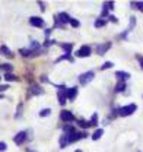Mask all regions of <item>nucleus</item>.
Masks as SVG:
<instances>
[{
	"label": "nucleus",
	"mask_w": 143,
	"mask_h": 152,
	"mask_svg": "<svg viewBox=\"0 0 143 152\" xmlns=\"http://www.w3.org/2000/svg\"><path fill=\"white\" fill-rule=\"evenodd\" d=\"M69 22H70V16H69V13H66V12H60V13H57V15L54 16V28L63 29V28H64V25H66V23H69Z\"/></svg>",
	"instance_id": "nucleus-1"
},
{
	"label": "nucleus",
	"mask_w": 143,
	"mask_h": 152,
	"mask_svg": "<svg viewBox=\"0 0 143 152\" xmlns=\"http://www.w3.org/2000/svg\"><path fill=\"white\" fill-rule=\"evenodd\" d=\"M137 110V105L136 104H127V105H123L118 108V115L121 117H127V115H131Z\"/></svg>",
	"instance_id": "nucleus-2"
},
{
	"label": "nucleus",
	"mask_w": 143,
	"mask_h": 152,
	"mask_svg": "<svg viewBox=\"0 0 143 152\" xmlns=\"http://www.w3.org/2000/svg\"><path fill=\"white\" fill-rule=\"evenodd\" d=\"M93 77H95V73H93L92 70H89V72H85V73L79 75V83L85 86V85H88V83H90V82L93 80Z\"/></svg>",
	"instance_id": "nucleus-3"
},
{
	"label": "nucleus",
	"mask_w": 143,
	"mask_h": 152,
	"mask_svg": "<svg viewBox=\"0 0 143 152\" xmlns=\"http://www.w3.org/2000/svg\"><path fill=\"white\" fill-rule=\"evenodd\" d=\"M41 94H44V89L39 85H36V83H31V86L28 89V96H34V95H41Z\"/></svg>",
	"instance_id": "nucleus-4"
},
{
	"label": "nucleus",
	"mask_w": 143,
	"mask_h": 152,
	"mask_svg": "<svg viewBox=\"0 0 143 152\" xmlns=\"http://www.w3.org/2000/svg\"><path fill=\"white\" fill-rule=\"evenodd\" d=\"M60 118H61V121H64V123H72V121H74V115H73V113L69 111V110H61Z\"/></svg>",
	"instance_id": "nucleus-5"
},
{
	"label": "nucleus",
	"mask_w": 143,
	"mask_h": 152,
	"mask_svg": "<svg viewBox=\"0 0 143 152\" xmlns=\"http://www.w3.org/2000/svg\"><path fill=\"white\" fill-rule=\"evenodd\" d=\"M26 137H28L26 132H25V130H22V132H19V133H16V134H15V137H13V142H15L18 146H20V145H23V143H25Z\"/></svg>",
	"instance_id": "nucleus-6"
},
{
	"label": "nucleus",
	"mask_w": 143,
	"mask_h": 152,
	"mask_svg": "<svg viewBox=\"0 0 143 152\" xmlns=\"http://www.w3.org/2000/svg\"><path fill=\"white\" fill-rule=\"evenodd\" d=\"M92 53L90 45H82L77 51H76V57H89Z\"/></svg>",
	"instance_id": "nucleus-7"
},
{
	"label": "nucleus",
	"mask_w": 143,
	"mask_h": 152,
	"mask_svg": "<svg viewBox=\"0 0 143 152\" xmlns=\"http://www.w3.org/2000/svg\"><path fill=\"white\" fill-rule=\"evenodd\" d=\"M67 137H69V143H73V142H77L79 139H83V137H86V133L85 132H76L72 133V134H67Z\"/></svg>",
	"instance_id": "nucleus-8"
},
{
	"label": "nucleus",
	"mask_w": 143,
	"mask_h": 152,
	"mask_svg": "<svg viewBox=\"0 0 143 152\" xmlns=\"http://www.w3.org/2000/svg\"><path fill=\"white\" fill-rule=\"evenodd\" d=\"M111 45H112V44H111L109 41H107V42H102V44H99V45L96 47V53H98L99 56H104V54L107 53L108 50L111 48Z\"/></svg>",
	"instance_id": "nucleus-9"
},
{
	"label": "nucleus",
	"mask_w": 143,
	"mask_h": 152,
	"mask_svg": "<svg viewBox=\"0 0 143 152\" xmlns=\"http://www.w3.org/2000/svg\"><path fill=\"white\" fill-rule=\"evenodd\" d=\"M29 23H31L32 26H35V28H42V26L45 25L44 19L39 18V16H31V18H29Z\"/></svg>",
	"instance_id": "nucleus-10"
},
{
	"label": "nucleus",
	"mask_w": 143,
	"mask_h": 152,
	"mask_svg": "<svg viewBox=\"0 0 143 152\" xmlns=\"http://www.w3.org/2000/svg\"><path fill=\"white\" fill-rule=\"evenodd\" d=\"M67 88L66 89H58V92H57V98H58V104L60 105H64L66 104V101H67Z\"/></svg>",
	"instance_id": "nucleus-11"
},
{
	"label": "nucleus",
	"mask_w": 143,
	"mask_h": 152,
	"mask_svg": "<svg viewBox=\"0 0 143 152\" xmlns=\"http://www.w3.org/2000/svg\"><path fill=\"white\" fill-rule=\"evenodd\" d=\"M66 95H67V99L73 101V99L77 96V86H72V88H67V92H66Z\"/></svg>",
	"instance_id": "nucleus-12"
},
{
	"label": "nucleus",
	"mask_w": 143,
	"mask_h": 152,
	"mask_svg": "<svg viewBox=\"0 0 143 152\" xmlns=\"http://www.w3.org/2000/svg\"><path fill=\"white\" fill-rule=\"evenodd\" d=\"M58 45L61 47V50L64 51V54H70L72 50H73V44L72 42H60Z\"/></svg>",
	"instance_id": "nucleus-13"
},
{
	"label": "nucleus",
	"mask_w": 143,
	"mask_h": 152,
	"mask_svg": "<svg viewBox=\"0 0 143 152\" xmlns=\"http://www.w3.org/2000/svg\"><path fill=\"white\" fill-rule=\"evenodd\" d=\"M0 54L4 56V57H7V58H12V57H13V53L9 50L7 45H1V47H0Z\"/></svg>",
	"instance_id": "nucleus-14"
},
{
	"label": "nucleus",
	"mask_w": 143,
	"mask_h": 152,
	"mask_svg": "<svg viewBox=\"0 0 143 152\" xmlns=\"http://www.w3.org/2000/svg\"><path fill=\"white\" fill-rule=\"evenodd\" d=\"M115 77L118 80H121V82H125L130 77V73L128 72H123V70H118V72H115Z\"/></svg>",
	"instance_id": "nucleus-15"
},
{
	"label": "nucleus",
	"mask_w": 143,
	"mask_h": 152,
	"mask_svg": "<svg viewBox=\"0 0 143 152\" xmlns=\"http://www.w3.org/2000/svg\"><path fill=\"white\" fill-rule=\"evenodd\" d=\"M76 132V127L74 126H72L70 123H64L63 124V133L64 134H72V133Z\"/></svg>",
	"instance_id": "nucleus-16"
},
{
	"label": "nucleus",
	"mask_w": 143,
	"mask_h": 152,
	"mask_svg": "<svg viewBox=\"0 0 143 152\" xmlns=\"http://www.w3.org/2000/svg\"><path fill=\"white\" fill-rule=\"evenodd\" d=\"M125 88H127V83L118 80L117 85H115V88H114V91H115V92H123V91H125Z\"/></svg>",
	"instance_id": "nucleus-17"
},
{
	"label": "nucleus",
	"mask_w": 143,
	"mask_h": 152,
	"mask_svg": "<svg viewBox=\"0 0 143 152\" xmlns=\"http://www.w3.org/2000/svg\"><path fill=\"white\" fill-rule=\"evenodd\" d=\"M19 54L23 57H34V51L31 48H20L19 50Z\"/></svg>",
	"instance_id": "nucleus-18"
},
{
	"label": "nucleus",
	"mask_w": 143,
	"mask_h": 152,
	"mask_svg": "<svg viewBox=\"0 0 143 152\" xmlns=\"http://www.w3.org/2000/svg\"><path fill=\"white\" fill-rule=\"evenodd\" d=\"M70 143H69V137H67V134H61V137H60V148H66V146H69Z\"/></svg>",
	"instance_id": "nucleus-19"
},
{
	"label": "nucleus",
	"mask_w": 143,
	"mask_h": 152,
	"mask_svg": "<svg viewBox=\"0 0 143 152\" xmlns=\"http://www.w3.org/2000/svg\"><path fill=\"white\" fill-rule=\"evenodd\" d=\"M76 124H77L80 129H88V127H90L89 121H86V120H83V118H79V120H76Z\"/></svg>",
	"instance_id": "nucleus-20"
},
{
	"label": "nucleus",
	"mask_w": 143,
	"mask_h": 152,
	"mask_svg": "<svg viewBox=\"0 0 143 152\" xmlns=\"http://www.w3.org/2000/svg\"><path fill=\"white\" fill-rule=\"evenodd\" d=\"M102 134H104V129H96L95 132L92 133V140H98V139H101Z\"/></svg>",
	"instance_id": "nucleus-21"
},
{
	"label": "nucleus",
	"mask_w": 143,
	"mask_h": 152,
	"mask_svg": "<svg viewBox=\"0 0 143 152\" xmlns=\"http://www.w3.org/2000/svg\"><path fill=\"white\" fill-rule=\"evenodd\" d=\"M95 28H104L105 25H107V19H102V18H98L95 20Z\"/></svg>",
	"instance_id": "nucleus-22"
},
{
	"label": "nucleus",
	"mask_w": 143,
	"mask_h": 152,
	"mask_svg": "<svg viewBox=\"0 0 143 152\" xmlns=\"http://www.w3.org/2000/svg\"><path fill=\"white\" fill-rule=\"evenodd\" d=\"M0 70H4L6 73H12V70H13V66H12V64H7V63H4V64H0Z\"/></svg>",
	"instance_id": "nucleus-23"
},
{
	"label": "nucleus",
	"mask_w": 143,
	"mask_h": 152,
	"mask_svg": "<svg viewBox=\"0 0 143 152\" xmlns=\"http://www.w3.org/2000/svg\"><path fill=\"white\" fill-rule=\"evenodd\" d=\"M4 79H6L7 82H15V80H19V77L16 75H13V73H4Z\"/></svg>",
	"instance_id": "nucleus-24"
},
{
	"label": "nucleus",
	"mask_w": 143,
	"mask_h": 152,
	"mask_svg": "<svg viewBox=\"0 0 143 152\" xmlns=\"http://www.w3.org/2000/svg\"><path fill=\"white\" fill-rule=\"evenodd\" d=\"M130 4H131L133 9H137V10L143 12V1H131Z\"/></svg>",
	"instance_id": "nucleus-25"
},
{
	"label": "nucleus",
	"mask_w": 143,
	"mask_h": 152,
	"mask_svg": "<svg viewBox=\"0 0 143 152\" xmlns=\"http://www.w3.org/2000/svg\"><path fill=\"white\" fill-rule=\"evenodd\" d=\"M61 60H69V61H73V57H72L70 54H61L58 58H55V61H54V63H58V61H61Z\"/></svg>",
	"instance_id": "nucleus-26"
},
{
	"label": "nucleus",
	"mask_w": 143,
	"mask_h": 152,
	"mask_svg": "<svg viewBox=\"0 0 143 152\" xmlns=\"http://www.w3.org/2000/svg\"><path fill=\"white\" fill-rule=\"evenodd\" d=\"M89 124L90 126H98V114L96 113L92 114V117H90V120H89Z\"/></svg>",
	"instance_id": "nucleus-27"
},
{
	"label": "nucleus",
	"mask_w": 143,
	"mask_h": 152,
	"mask_svg": "<svg viewBox=\"0 0 143 152\" xmlns=\"http://www.w3.org/2000/svg\"><path fill=\"white\" fill-rule=\"evenodd\" d=\"M102 7H104V9H107L108 12H109V10H112V9H114V1H104Z\"/></svg>",
	"instance_id": "nucleus-28"
},
{
	"label": "nucleus",
	"mask_w": 143,
	"mask_h": 152,
	"mask_svg": "<svg viewBox=\"0 0 143 152\" xmlns=\"http://www.w3.org/2000/svg\"><path fill=\"white\" fill-rule=\"evenodd\" d=\"M112 66H114V63H112V61H105V63L101 66V70H107V69H111Z\"/></svg>",
	"instance_id": "nucleus-29"
},
{
	"label": "nucleus",
	"mask_w": 143,
	"mask_h": 152,
	"mask_svg": "<svg viewBox=\"0 0 143 152\" xmlns=\"http://www.w3.org/2000/svg\"><path fill=\"white\" fill-rule=\"evenodd\" d=\"M69 23H70L73 28H79V26H80V22H79L77 19H74V18H70V22H69Z\"/></svg>",
	"instance_id": "nucleus-30"
},
{
	"label": "nucleus",
	"mask_w": 143,
	"mask_h": 152,
	"mask_svg": "<svg viewBox=\"0 0 143 152\" xmlns=\"http://www.w3.org/2000/svg\"><path fill=\"white\" fill-rule=\"evenodd\" d=\"M50 114H51V110H50V108H44V110L39 111V117H47V115H50Z\"/></svg>",
	"instance_id": "nucleus-31"
},
{
	"label": "nucleus",
	"mask_w": 143,
	"mask_h": 152,
	"mask_svg": "<svg viewBox=\"0 0 143 152\" xmlns=\"http://www.w3.org/2000/svg\"><path fill=\"white\" fill-rule=\"evenodd\" d=\"M134 25H136V18H134V16H131V18H130V25H128V29H127V31L130 32V31L134 28Z\"/></svg>",
	"instance_id": "nucleus-32"
},
{
	"label": "nucleus",
	"mask_w": 143,
	"mask_h": 152,
	"mask_svg": "<svg viewBox=\"0 0 143 152\" xmlns=\"http://www.w3.org/2000/svg\"><path fill=\"white\" fill-rule=\"evenodd\" d=\"M55 41H53V39H50V38H47L45 39V42H44V48H47V47H50V45H53Z\"/></svg>",
	"instance_id": "nucleus-33"
},
{
	"label": "nucleus",
	"mask_w": 143,
	"mask_h": 152,
	"mask_svg": "<svg viewBox=\"0 0 143 152\" xmlns=\"http://www.w3.org/2000/svg\"><path fill=\"white\" fill-rule=\"evenodd\" d=\"M7 149V145H6V142H0V152H4Z\"/></svg>",
	"instance_id": "nucleus-34"
},
{
	"label": "nucleus",
	"mask_w": 143,
	"mask_h": 152,
	"mask_svg": "<svg viewBox=\"0 0 143 152\" xmlns=\"http://www.w3.org/2000/svg\"><path fill=\"white\" fill-rule=\"evenodd\" d=\"M136 58H137V61L140 63V66H142V69H143V56L142 54H136Z\"/></svg>",
	"instance_id": "nucleus-35"
},
{
	"label": "nucleus",
	"mask_w": 143,
	"mask_h": 152,
	"mask_svg": "<svg viewBox=\"0 0 143 152\" xmlns=\"http://www.w3.org/2000/svg\"><path fill=\"white\" fill-rule=\"evenodd\" d=\"M20 114H22V104H19L18 105V113L15 114V117H19Z\"/></svg>",
	"instance_id": "nucleus-36"
},
{
	"label": "nucleus",
	"mask_w": 143,
	"mask_h": 152,
	"mask_svg": "<svg viewBox=\"0 0 143 152\" xmlns=\"http://www.w3.org/2000/svg\"><path fill=\"white\" fill-rule=\"evenodd\" d=\"M38 4H39L41 10H45V4H44V1H38Z\"/></svg>",
	"instance_id": "nucleus-37"
},
{
	"label": "nucleus",
	"mask_w": 143,
	"mask_h": 152,
	"mask_svg": "<svg viewBox=\"0 0 143 152\" xmlns=\"http://www.w3.org/2000/svg\"><path fill=\"white\" fill-rule=\"evenodd\" d=\"M7 88H9V85H0V92L1 91H6Z\"/></svg>",
	"instance_id": "nucleus-38"
},
{
	"label": "nucleus",
	"mask_w": 143,
	"mask_h": 152,
	"mask_svg": "<svg viewBox=\"0 0 143 152\" xmlns=\"http://www.w3.org/2000/svg\"><path fill=\"white\" fill-rule=\"evenodd\" d=\"M41 82H48V77H47L45 75H42L41 76Z\"/></svg>",
	"instance_id": "nucleus-39"
},
{
	"label": "nucleus",
	"mask_w": 143,
	"mask_h": 152,
	"mask_svg": "<svg viewBox=\"0 0 143 152\" xmlns=\"http://www.w3.org/2000/svg\"><path fill=\"white\" fill-rule=\"evenodd\" d=\"M109 19H111V20H112V22H118V19H117V18H114V16H112V15H109Z\"/></svg>",
	"instance_id": "nucleus-40"
},
{
	"label": "nucleus",
	"mask_w": 143,
	"mask_h": 152,
	"mask_svg": "<svg viewBox=\"0 0 143 152\" xmlns=\"http://www.w3.org/2000/svg\"><path fill=\"white\" fill-rule=\"evenodd\" d=\"M51 34V29H45V37L48 38V35Z\"/></svg>",
	"instance_id": "nucleus-41"
},
{
	"label": "nucleus",
	"mask_w": 143,
	"mask_h": 152,
	"mask_svg": "<svg viewBox=\"0 0 143 152\" xmlns=\"http://www.w3.org/2000/svg\"><path fill=\"white\" fill-rule=\"evenodd\" d=\"M74 152H82V151H79V149H77V151H74Z\"/></svg>",
	"instance_id": "nucleus-42"
},
{
	"label": "nucleus",
	"mask_w": 143,
	"mask_h": 152,
	"mask_svg": "<svg viewBox=\"0 0 143 152\" xmlns=\"http://www.w3.org/2000/svg\"><path fill=\"white\" fill-rule=\"evenodd\" d=\"M0 98H3V96H1V95H0Z\"/></svg>",
	"instance_id": "nucleus-43"
},
{
	"label": "nucleus",
	"mask_w": 143,
	"mask_h": 152,
	"mask_svg": "<svg viewBox=\"0 0 143 152\" xmlns=\"http://www.w3.org/2000/svg\"><path fill=\"white\" fill-rule=\"evenodd\" d=\"M0 79H1V76H0Z\"/></svg>",
	"instance_id": "nucleus-44"
}]
</instances>
